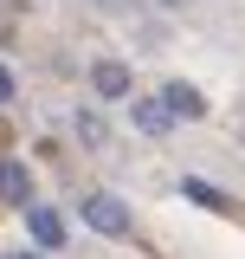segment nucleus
I'll use <instances>...</instances> for the list:
<instances>
[{"mask_svg": "<svg viewBox=\"0 0 245 259\" xmlns=\"http://www.w3.org/2000/svg\"><path fill=\"white\" fill-rule=\"evenodd\" d=\"M84 227H97V233L122 240V233H129V207H122L116 194H84Z\"/></svg>", "mask_w": 245, "mask_h": 259, "instance_id": "f257e3e1", "label": "nucleus"}, {"mask_svg": "<svg viewBox=\"0 0 245 259\" xmlns=\"http://www.w3.org/2000/svg\"><path fill=\"white\" fill-rule=\"evenodd\" d=\"M136 130H149V136H168V130H174V110H168L161 97H136Z\"/></svg>", "mask_w": 245, "mask_h": 259, "instance_id": "f03ea898", "label": "nucleus"}, {"mask_svg": "<svg viewBox=\"0 0 245 259\" xmlns=\"http://www.w3.org/2000/svg\"><path fill=\"white\" fill-rule=\"evenodd\" d=\"M0 201H20V207H32V175L20 168V162H0Z\"/></svg>", "mask_w": 245, "mask_h": 259, "instance_id": "7ed1b4c3", "label": "nucleus"}, {"mask_svg": "<svg viewBox=\"0 0 245 259\" xmlns=\"http://www.w3.org/2000/svg\"><path fill=\"white\" fill-rule=\"evenodd\" d=\"M91 84H97V97H129V65L103 59V65L91 71Z\"/></svg>", "mask_w": 245, "mask_h": 259, "instance_id": "20e7f679", "label": "nucleus"}, {"mask_svg": "<svg viewBox=\"0 0 245 259\" xmlns=\"http://www.w3.org/2000/svg\"><path fill=\"white\" fill-rule=\"evenodd\" d=\"M161 104H168L174 117H207V97L194 91V84H168V91H161Z\"/></svg>", "mask_w": 245, "mask_h": 259, "instance_id": "39448f33", "label": "nucleus"}, {"mask_svg": "<svg viewBox=\"0 0 245 259\" xmlns=\"http://www.w3.org/2000/svg\"><path fill=\"white\" fill-rule=\"evenodd\" d=\"M26 221H32V240H39V246H65V221L52 207H26Z\"/></svg>", "mask_w": 245, "mask_h": 259, "instance_id": "423d86ee", "label": "nucleus"}, {"mask_svg": "<svg viewBox=\"0 0 245 259\" xmlns=\"http://www.w3.org/2000/svg\"><path fill=\"white\" fill-rule=\"evenodd\" d=\"M181 194H187V201H200V207H213V214H232V201H226V194H219L213 182H187Z\"/></svg>", "mask_w": 245, "mask_h": 259, "instance_id": "0eeeda50", "label": "nucleus"}, {"mask_svg": "<svg viewBox=\"0 0 245 259\" xmlns=\"http://www.w3.org/2000/svg\"><path fill=\"white\" fill-rule=\"evenodd\" d=\"M78 136H84V143H103V117L84 110V117H78Z\"/></svg>", "mask_w": 245, "mask_h": 259, "instance_id": "6e6552de", "label": "nucleus"}, {"mask_svg": "<svg viewBox=\"0 0 245 259\" xmlns=\"http://www.w3.org/2000/svg\"><path fill=\"white\" fill-rule=\"evenodd\" d=\"M7 97H13V78H7V65H0V104H7Z\"/></svg>", "mask_w": 245, "mask_h": 259, "instance_id": "1a4fd4ad", "label": "nucleus"}, {"mask_svg": "<svg viewBox=\"0 0 245 259\" xmlns=\"http://www.w3.org/2000/svg\"><path fill=\"white\" fill-rule=\"evenodd\" d=\"M103 7H122V0H103Z\"/></svg>", "mask_w": 245, "mask_h": 259, "instance_id": "9d476101", "label": "nucleus"}]
</instances>
